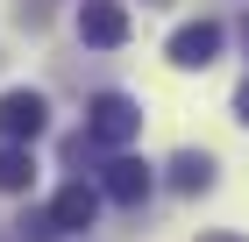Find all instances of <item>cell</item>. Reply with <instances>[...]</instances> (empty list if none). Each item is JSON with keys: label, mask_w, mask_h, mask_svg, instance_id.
Segmentation results:
<instances>
[{"label": "cell", "mask_w": 249, "mask_h": 242, "mask_svg": "<svg viewBox=\"0 0 249 242\" xmlns=\"http://www.w3.org/2000/svg\"><path fill=\"white\" fill-rule=\"evenodd\" d=\"M36 164H29V143H7L0 149V192H29Z\"/></svg>", "instance_id": "8"}, {"label": "cell", "mask_w": 249, "mask_h": 242, "mask_svg": "<svg viewBox=\"0 0 249 242\" xmlns=\"http://www.w3.org/2000/svg\"><path fill=\"white\" fill-rule=\"evenodd\" d=\"M78 43L121 50V43H128V7H121V0H86V7H78Z\"/></svg>", "instance_id": "3"}, {"label": "cell", "mask_w": 249, "mask_h": 242, "mask_svg": "<svg viewBox=\"0 0 249 242\" xmlns=\"http://www.w3.org/2000/svg\"><path fill=\"white\" fill-rule=\"evenodd\" d=\"M242 36H249V21H242Z\"/></svg>", "instance_id": "11"}, {"label": "cell", "mask_w": 249, "mask_h": 242, "mask_svg": "<svg viewBox=\"0 0 249 242\" xmlns=\"http://www.w3.org/2000/svg\"><path fill=\"white\" fill-rule=\"evenodd\" d=\"M142 135V107H135L128 93H100L93 107H86V143L93 149H121Z\"/></svg>", "instance_id": "1"}, {"label": "cell", "mask_w": 249, "mask_h": 242, "mask_svg": "<svg viewBox=\"0 0 249 242\" xmlns=\"http://www.w3.org/2000/svg\"><path fill=\"white\" fill-rule=\"evenodd\" d=\"M43 129H50V107H43V93H29V86L0 93V143H36Z\"/></svg>", "instance_id": "2"}, {"label": "cell", "mask_w": 249, "mask_h": 242, "mask_svg": "<svg viewBox=\"0 0 249 242\" xmlns=\"http://www.w3.org/2000/svg\"><path fill=\"white\" fill-rule=\"evenodd\" d=\"M150 186H157L150 164H135V157H114V164L100 171V192H107L114 206H142V200H150Z\"/></svg>", "instance_id": "5"}, {"label": "cell", "mask_w": 249, "mask_h": 242, "mask_svg": "<svg viewBox=\"0 0 249 242\" xmlns=\"http://www.w3.org/2000/svg\"><path fill=\"white\" fill-rule=\"evenodd\" d=\"M171 186L178 192H207L213 186V157H207V149H178V157H171Z\"/></svg>", "instance_id": "7"}, {"label": "cell", "mask_w": 249, "mask_h": 242, "mask_svg": "<svg viewBox=\"0 0 249 242\" xmlns=\"http://www.w3.org/2000/svg\"><path fill=\"white\" fill-rule=\"evenodd\" d=\"M199 242H242V235H199Z\"/></svg>", "instance_id": "10"}, {"label": "cell", "mask_w": 249, "mask_h": 242, "mask_svg": "<svg viewBox=\"0 0 249 242\" xmlns=\"http://www.w3.org/2000/svg\"><path fill=\"white\" fill-rule=\"evenodd\" d=\"M93 221H100V192H93V186H64L57 200H50V228H57V235L93 228Z\"/></svg>", "instance_id": "6"}, {"label": "cell", "mask_w": 249, "mask_h": 242, "mask_svg": "<svg viewBox=\"0 0 249 242\" xmlns=\"http://www.w3.org/2000/svg\"><path fill=\"white\" fill-rule=\"evenodd\" d=\"M235 114H242V121H249V78H242V93H235Z\"/></svg>", "instance_id": "9"}, {"label": "cell", "mask_w": 249, "mask_h": 242, "mask_svg": "<svg viewBox=\"0 0 249 242\" xmlns=\"http://www.w3.org/2000/svg\"><path fill=\"white\" fill-rule=\"evenodd\" d=\"M213 57H221V21H185L171 36V64H185V72H207Z\"/></svg>", "instance_id": "4"}]
</instances>
